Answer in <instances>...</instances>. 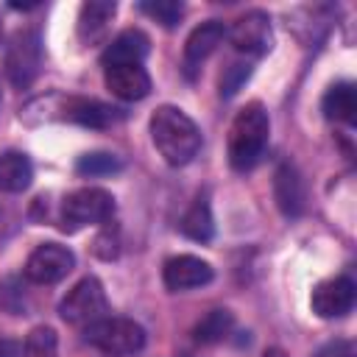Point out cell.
<instances>
[{
    "label": "cell",
    "instance_id": "1",
    "mask_svg": "<svg viewBox=\"0 0 357 357\" xmlns=\"http://www.w3.org/2000/svg\"><path fill=\"white\" fill-rule=\"evenodd\" d=\"M151 139L159 151V156L170 165V167H184L195 159V153L201 151V131L195 126V120L181 112L178 106H159L151 114Z\"/></svg>",
    "mask_w": 357,
    "mask_h": 357
},
{
    "label": "cell",
    "instance_id": "2",
    "mask_svg": "<svg viewBox=\"0 0 357 357\" xmlns=\"http://www.w3.org/2000/svg\"><path fill=\"white\" fill-rule=\"evenodd\" d=\"M268 134H271V120L265 106L259 100L245 103L229 126V165L240 173L257 167L259 159L265 156Z\"/></svg>",
    "mask_w": 357,
    "mask_h": 357
},
{
    "label": "cell",
    "instance_id": "3",
    "mask_svg": "<svg viewBox=\"0 0 357 357\" xmlns=\"http://www.w3.org/2000/svg\"><path fill=\"white\" fill-rule=\"evenodd\" d=\"M84 340L95 349H100L103 354L112 357H126L134 354L145 346V329L131 321V318H100L89 326H84Z\"/></svg>",
    "mask_w": 357,
    "mask_h": 357
},
{
    "label": "cell",
    "instance_id": "4",
    "mask_svg": "<svg viewBox=\"0 0 357 357\" xmlns=\"http://www.w3.org/2000/svg\"><path fill=\"white\" fill-rule=\"evenodd\" d=\"M59 315L73 326H89L109 315V298L98 276L78 279L59 304Z\"/></svg>",
    "mask_w": 357,
    "mask_h": 357
},
{
    "label": "cell",
    "instance_id": "5",
    "mask_svg": "<svg viewBox=\"0 0 357 357\" xmlns=\"http://www.w3.org/2000/svg\"><path fill=\"white\" fill-rule=\"evenodd\" d=\"M6 75L14 86L25 89L42 70V36L36 28H20L6 45Z\"/></svg>",
    "mask_w": 357,
    "mask_h": 357
},
{
    "label": "cell",
    "instance_id": "6",
    "mask_svg": "<svg viewBox=\"0 0 357 357\" xmlns=\"http://www.w3.org/2000/svg\"><path fill=\"white\" fill-rule=\"evenodd\" d=\"M114 215V195L103 187H78L61 201L64 229H81L92 223H106Z\"/></svg>",
    "mask_w": 357,
    "mask_h": 357
},
{
    "label": "cell",
    "instance_id": "7",
    "mask_svg": "<svg viewBox=\"0 0 357 357\" xmlns=\"http://www.w3.org/2000/svg\"><path fill=\"white\" fill-rule=\"evenodd\" d=\"M75 268V254L61 243H42L25 262V279L33 284H56Z\"/></svg>",
    "mask_w": 357,
    "mask_h": 357
},
{
    "label": "cell",
    "instance_id": "8",
    "mask_svg": "<svg viewBox=\"0 0 357 357\" xmlns=\"http://www.w3.org/2000/svg\"><path fill=\"white\" fill-rule=\"evenodd\" d=\"M226 39L237 53L245 56H265L273 45V31H271V17L265 11H245L226 28Z\"/></svg>",
    "mask_w": 357,
    "mask_h": 357
},
{
    "label": "cell",
    "instance_id": "9",
    "mask_svg": "<svg viewBox=\"0 0 357 357\" xmlns=\"http://www.w3.org/2000/svg\"><path fill=\"white\" fill-rule=\"evenodd\" d=\"M53 103L56 106L50 112H59L56 117L78 123V126H89V128H106V126H114L117 120H123V109H114V106L92 100V98H61V95H53Z\"/></svg>",
    "mask_w": 357,
    "mask_h": 357
},
{
    "label": "cell",
    "instance_id": "10",
    "mask_svg": "<svg viewBox=\"0 0 357 357\" xmlns=\"http://www.w3.org/2000/svg\"><path fill=\"white\" fill-rule=\"evenodd\" d=\"M215 279V271L206 259L192 257V254H178L170 257L162 268V282L170 293H181V290H192V287H204Z\"/></svg>",
    "mask_w": 357,
    "mask_h": 357
},
{
    "label": "cell",
    "instance_id": "11",
    "mask_svg": "<svg viewBox=\"0 0 357 357\" xmlns=\"http://www.w3.org/2000/svg\"><path fill=\"white\" fill-rule=\"evenodd\" d=\"M226 39V25L220 20H206L201 22L198 28H192V33L187 36L184 42V59H181V67H184V75L192 81L201 70V64L215 53V47Z\"/></svg>",
    "mask_w": 357,
    "mask_h": 357
},
{
    "label": "cell",
    "instance_id": "12",
    "mask_svg": "<svg viewBox=\"0 0 357 357\" xmlns=\"http://www.w3.org/2000/svg\"><path fill=\"white\" fill-rule=\"evenodd\" d=\"M354 282L349 276H335V279H324L315 284L310 304L312 312L321 318H343L346 312H351L354 307Z\"/></svg>",
    "mask_w": 357,
    "mask_h": 357
},
{
    "label": "cell",
    "instance_id": "13",
    "mask_svg": "<svg viewBox=\"0 0 357 357\" xmlns=\"http://www.w3.org/2000/svg\"><path fill=\"white\" fill-rule=\"evenodd\" d=\"M106 89L117 100H142L151 92V75L142 64H120V67H106Z\"/></svg>",
    "mask_w": 357,
    "mask_h": 357
},
{
    "label": "cell",
    "instance_id": "14",
    "mask_svg": "<svg viewBox=\"0 0 357 357\" xmlns=\"http://www.w3.org/2000/svg\"><path fill=\"white\" fill-rule=\"evenodd\" d=\"M148 50H151V39L139 28H128L106 45V50L100 53V64H103V70L120 67V64H142Z\"/></svg>",
    "mask_w": 357,
    "mask_h": 357
},
{
    "label": "cell",
    "instance_id": "15",
    "mask_svg": "<svg viewBox=\"0 0 357 357\" xmlns=\"http://www.w3.org/2000/svg\"><path fill=\"white\" fill-rule=\"evenodd\" d=\"M117 14V3L114 0H86L78 8V39L84 45H95L106 36L109 22Z\"/></svg>",
    "mask_w": 357,
    "mask_h": 357
},
{
    "label": "cell",
    "instance_id": "16",
    "mask_svg": "<svg viewBox=\"0 0 357 357\" xmlns=\"http://www.w3.org/2000/svg\"><path fill=\"white\" fill-rule=\"evenodd\" d=\"M273 198L287 218H296L304 209V181L290 162H282L273 173Z\"/></svg>",
    "mask_w": 357,
    "mask_h": 357
},
{
    "label": "cell",
    "instance_id": "17",
    "mask_svg": "<svg viewBox=\"0 0 357 357\" xmlns=\"http://www.w3.org/2000/svg\"><path fill=\"white\" fill-rule=\"evenodd\" d=\"M321 109L329 120L335 123H354L357 117V89L351 81H337L326 89L324 100H321Z\"/></svg>",
    "mask_w": 357,
    "mask_h": 357
},
{
    "label": "cell",
    "instance_id": "18",
    "mask_svg": "<svg viewBox=\"0 0 357 357\" xmlns=\"http://www.w3.org/2000/svg\"><path fill=\"white\" fill-rule=\"evenodd\" d=\"M33 181V165L22 151H3L0 153V190L3 192H22Z\"/></svg>",
    "mask_w": 357,
    "mask_h": 357
},
{
    "label": "cell",
    "instance_id": "19",
    "mask_svg": "<svg viewBox=\"0 0 357 357\" xmlns=\"http://www.w3.org/2000/svg\"><path fill=\"white\" fill-rule=\"evenodd\" d=\"M178 229H181L184 237H190L195 243H209L212 240V234H215V218H212V209H209L206 195H198L187 206V212L178 220Z\"/></svg>",
    "mask_w": 357,
    "mask_h": 357
},
{
    "label": "cell",
    "instance_id": "20",
    "mask_svg": "<svg viewBox=\"0 0 357 357\" xmlns=\"http://www.w3.org/2000/svg\"><path fill=\"white\" fill-rule=\"evenodd\" d=\"M231 326H234V318H231L229 310H212V312H206V315L195 324L192 335H195L198 343H206V346H209V343L226 340L229 332H231Z\"/></svg>",
    "mask_w": 357,
    "mask_h": 357
},
{
    "label": "cell",
    "instance_id": "21",
    "mask_svg": "<svg viewBox=\"0 0 357 357\" xmlns=\"http://www.w3.org/2000/svg\"><path fill=\"white\" fill-rule=\"evenodd\" d=\"M22 357H59V335L53 326H33L22 343Z\"/></svg>",
    "mask_w": 357,
    "mask_h": 357
},
{
    "label": "cell",
    "instance_id": "22",
    "mask_svg": "<svg viewBox=\"0 0 357 357\" xmlns=\"http://www.w3.org/2000/svg\"><path fill=\"white\" fill-rule=\"evenodd\" d=\"M123 167V162L114 156V153H106V151H92V153H84L78 156L75 162V173L78 176H89V178H98V176H112Z\"/></svg>",
    "mask_w": 357,
    "mask_h": 357
},
{
    "label": "cell",
    "instance_id": "23",
    "mask_svg": "<svg viewBox=\"0 0 357 357\" xmlns=\"http://www.w3.org/2000/svg\"><path fill=\"white\" fill-rule=\"evenodd\" d=\"M139 11L148 14L151 20H156L159 25L173 28V25H178V20L184 14V6L176 3V0H151V3H139Z\"/></svg>",
    "mask_w": 357,
    "mask_h": 357
},
{
    "label": "cell",
    "instance_id": "24",
    "mask_svg": "<svg viewBox=\"0 0 357 357\" xmlns=\"http://www.w3.org/2000/svg\"><path fill=\"white\" fill-rule=\"evenodd\" d=\"M248 75H251V64H245V61L229 64V67L223 70V75H220V95H223V98H231V95L248 81Z\"/></svg>",
    "mask_w": 357,
    "mask_h": 357
},
{
    "label": "cell",
    "instance_id": "25",
    "mask_svg": "<svg viewBox=\"0 0 357 357\" xmlns=\"http://www.w3.org/2000/svg\"><path fill=\"white\" fill-rule=\"evenodd\" d=\"M315 357H354V346L349 340H332Z\"/></svg>",
    "mask_w": 357,
    "mask_h": 357
},
{
    "label": "cell",
    "instance_id": "26",
    "mask_svg": "<svg viewBox=\"0 0 357 357\" xmlns=\"http://www.w3.org/2000/svg\"><path fill=\"white\" fill-rule=\"evenodd\" d=\"M0 357H22V343L14 337H0Z\"/></svg>",
    "mask_w": 357,
    "mask_h": 357
},
{
    "label": "cell",
    "instance_id": "27",
    "mask_svg": "<svg viewBox=\"0 0 357 357\" xmlns=\"http://www.w3.org/2000/svg\"><path fill=\"white\" fill-rule=\"evenodd\" d=\"M262 357H290L287 351H282V349H276V346H271V349H265L262 351Z\"/></svg>",
    "mask_w": 357,
    "mask_h": 357
},
{
    "label": "cell",
    "instance_id": "28",
    "mask_svg": "<svg viewBox=\"0 0 357 357\" xmlns=\"http://www.w3.org/2000/svg\"><path fill=\"white\" fill-rule=\"evenodd\" d=\"M0 39H3V25H0Z\"/></svg>",
    "mask_w": 357,
    "mask_h": 357
}]
</instances>
